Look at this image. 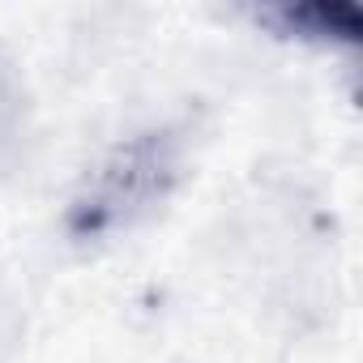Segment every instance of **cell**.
<instances>
[{
	"label": "cell",
	"instance_id": "2",
	"mask_svg": "<svg viewBox=\"0 0 363 363\" xmlns=\"http://www.w3.org/2000/svg\"><path fill=\"white\" fill-rule=\"evenodd\" d=\"M257 22H265L274 35L316 48H354L363 35V13L350 0H308V5H274L261 9Z\"/></svg>",
	"mask_w": 363,
	"mask_h": 363
},
{
	"label": "cell",
	"instance_id": "1",
	"mask_svg": "<svg viewBox=\"0 0 363 363\" xmlns=\"http://www.w3.org/2000/svg\"><path fill=\"white\" fill-rule=\"evenodd\" d=\"M189 175V137L154 124L111 141L73 184L60 210V235L94 252L103 244L128 240L145 223H154Z\"/></svg>",
	"mask_w": 363,
	"mask_h": 363
},
{
	"label": "cell",
	"instance_id": "3",
	"mask_svg": "<svg viewBox=\"0 0 363 363\" xmlns=\"http://www.w3.org/2000/svg\"><path fill=\"white\" fill-rule=\"evenodd\" d=\"M13 99H18V90H13V73H9L5 60H0V133H5V124H9V116H13Z\"/></svg>",
	"mask_w": 363,
	"mask_h": 363
}]
</instances>
